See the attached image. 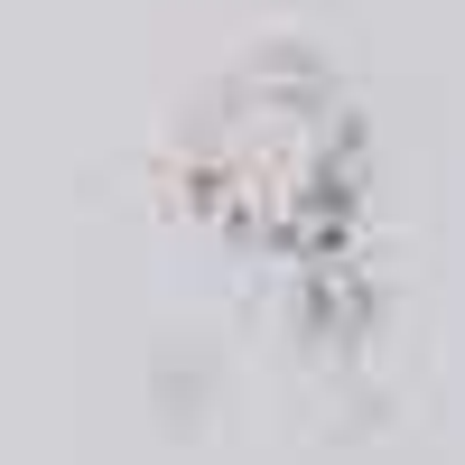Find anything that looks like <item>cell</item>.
I'll use <instances>...</instances> for the list:
<instances>
[{"instance_id": "1", "label": "cell", "mask_w": 465, "mask_h": 465, "mask_svg": "<svg viewBox=\"0 0 465 465\" xmlns=\"http://www.w3.org/2000/svg\"><path fill=\"white\" fill-rule=\"evenodd\" d=\"M177 205L232 261L280 270L317 344H354L381 326V270H372V122L354 84L280 37L223 65L186 103L177 131Z\"/></svg>"}]
</instances>
